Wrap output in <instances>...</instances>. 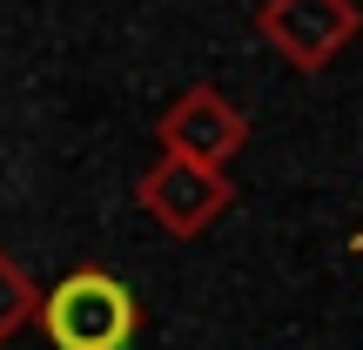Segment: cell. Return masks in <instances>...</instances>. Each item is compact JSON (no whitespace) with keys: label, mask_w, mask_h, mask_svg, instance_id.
I'll return each instance as SVG.
<instances>
[{"label":"cell","mask_w":363,"mask_h":350,"mask_svg":"<svg viewBox=\"0 0 363 350\" xmlns=\"http://www.w3.org/2000/svg\"><path fill=\"white\" fill-rule=\"evenodd\" d=\"M40 330L54 350H128L142 330V303L121 276L108 270H74L48 290L40 303Z\"/></svg>","instance_id":"6da1fadb"},{"label":"cell","mask_w":363,"mask_h":350,"mask_svg":"<svg viewBox=\"0 0 363 350\" xmlns=\"http://www.w3.org/2000/svg\"><path fill=\"white\" fill-rule=\"evenodd\" d=\"M135 202L169 236L189 243V236H202L208 222L235 202V182H229V169H208V162H189V155H169V148H162L142 169V182H135Z\"/></svg>","instance_id":"7a4b0ae2"},{"label":"cell","mask_w":363,"mask_h":350,"mask_svg":"<svg viewBox=\"0 0 363 350\" xmlns=\"http://www.w3.org/2000/svg\"><path fill=\"white\" fill-rule=\"evenodd\" d=\"M256 27L296 75H316L357 40L363 13H357V0H262Z\"/></svg>","instance_id":"3957f363"},{"label":"cell","mask_w":363,"mask_h":350,"mask_svg":"<svg viewBox=\"0 0 363 350\" xmlns=\"http://www.w3.org/2000/svg\"><path fill=\"white\" fill-rule=\"evenodd\" d=\"M155 142L169 148V155L208 162V169H229V162L242 155V142H249V115H242V108H235L222 88L195 81V88H182L175 102L162 108V121H155Z\"/></svg>","instance_id":"277c9868"},{"label":"cell","mask_w":363,"mask_h":350,"mask_svg":"<svg viewBox=\"0 0 363 350\" xmlns=\"http://www.w3.org/2000/svg\"><path fill=\"white\" fill-rule=\"evenodd\" d=\"M40 303L48 297H34V283H27V270L0 249V344L7 337H21L27 324H40Z\"/></svg>","instance_id":"5b68a950"},{"label":"cell","mask_w":363,"mask_h":350,"mask_svg":"<svg viewBox=\"0 0 363 350\" xmlns=\"http://www.w3.org/2000/svg\"><path fill=\"white\" fill-rule=\"evenodd\" d=\"M350 249H363V229H357V236H350Z\"/></svg>","instance_id":"8992f818"}]
</instances>
